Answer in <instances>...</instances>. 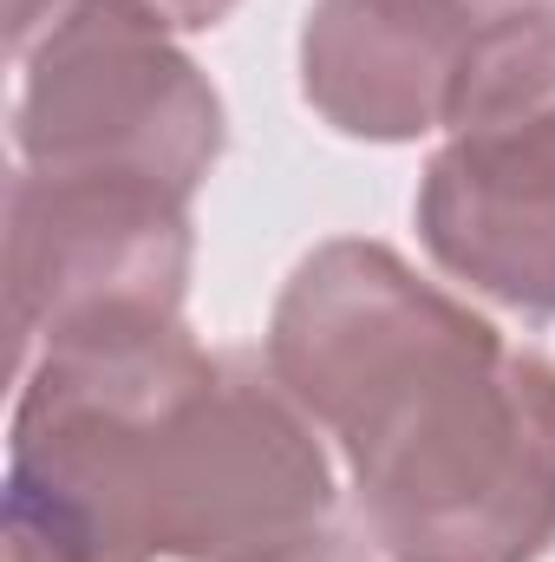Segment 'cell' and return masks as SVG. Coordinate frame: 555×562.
Returning <instances> with one entry per match:
<instances>
[{"instance_id": "obj_1", "label": "cell", "mask_w": 555, "mask_h": 562, "mask_svg": "<svg viewBox=\"0 0 555 562\" xmlns=\"http://www.w3.org/2000/svg\"><path fill=\"white\" fill-rule=\"evenodd\" d=\"M314 431L269 353L183 321L53 340L13 406L7 562H275L333 530Z\"/></svg>"}, {"instance_id": "obj_2", "label": "cell", "mask_w": 555, "mask_h": 562, "mask_svg": "<svg viewBox=\"0 0 555 562\" xmlns=\"http://www.w3.org/2000/svg\"><path fill=\"white\" fill-rule=\"evenodd\" d=\"M269 367L333 431L386 562H543L555 543V360L386 243H320L269 314Z\"/></svg>"}, {"instance_id": "obj_3", "label": "cell", "mask_w": 555, "mask_h": 562, "mask_svg": "<svg viewBox=\"0 0 555 562\" xmlns=\"http://www.w3.org/2000/svg\"><path fill=\"white\" fill-rule=\"evenodd\" d=\"M418 236L471 294L555 321V0L477 33L418 177Z\"/></svg>"}, {"instance_id": "obj_4", "label": "cell", "mask_w": 555, "mask_h": 562, "mask_svg": "<svg viewBox=\"0 0 555 562\" xmlns=\"http://www.w3.org/2000/svg\"><path fill=\"white\" fill-rule=\"evenodd\" d=\"M20 66V170L125 177L190 203L223 157V99L150 0H66Z\"/></svg>"}, {"instance_id": "obj_5", "label": "cell", "mask_w": 555, "mask_h": 562, "mask_svg": "<svg viewBox=\"0 0 555 562\" xmlns=\"http://www.w3.org/2000/svg\"><path fill=\"white\" fill-rule=\"evenodd\" d=\"M190 262V203L157 183L39 170H13L7 183V294L20 360L72 334L183 321Z\"/></svg>"}, {"instance_id": "obj_6", "label": "cell", "mask_w": 555, "mask_h": 562, "mask_svg": "<svg viewBox=\"0 0 555 562\" xmlns=\"http://www.w3.org/2000/svg\"><path fill=\"white\" fill-rule=\"evenodd\" d=\"M477 20L444 0H314L301 26V99L366 144H412L451 119Z\"/></svg>"}, {"instance_id": "obj_7", "label": "cell", "mask_w": 555, "mask_h": 562, "mask_svg": "<svg viewBox=\"0 0 555 562\" xmlns=\"http://www.w3.org/2000/svg\"><path fill=\"white\" fill-rule=\"evenodd\" d=\"M275 562H386L373 543H366V530H320L314 543H301V550H287V557H275Z\"/></svg>"}, {"instance_id": "obj_8", "label": "cell", "mask_w": 555, "mask_h": 562, "mask_svg": "<svg viewBox=\"0 0 555 562\" xmlns=\"http://www.w3.org/2000/svg\"><path fill=\"white\" fill-rule=\"evenodd\" d=\"M59 7H66V0H7V46L26 59V53H33V40L59 20Z\"/></svg>"}, {"instance_id": "obj_9", "label": "cell", "mask_w": 555, "mask_h": 562, "mask_svg": "<svg viewBox=\"0 0 555 562\" xmlns=\"http://www.w3.org/2000/svg\"><path fill=\"white\" fill-rule=\"evenodd\" d=\"M177 33H209L216 20H229L236 13V0H150Z\"/></svg>"}, {"instance_id": "obj_10", "label": "cell", "mask_w": 555, "mask_h": 562, "mask_svg": "<svg viewBox=\"0 0 555 562\" xmlns=\"http://www.w3.org/2000/svg\"><path fill=\"white\" fill-rule=\"evenodd\" d=\"M444 7H457V13H464V20H477V26H497V20L530 13V7H550V0H444Z\"/></svg>"}]
</instances>
